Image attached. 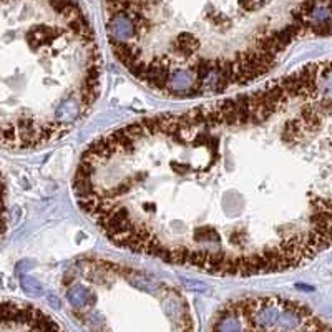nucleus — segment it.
Wrapping results in <instances>:
<instances>
[{"label":"nucleus","mask_w":332,"mask_h":332,"mask_svg":"<svg viewBox=\"0 0 332 332\" xmlns=\"http://www.w3.org/2000/svg\"><path fill=\"white\" fill-rule=\"evenodd\" d=\"M73 191L140 254L219 276L304 264L332 246V60L110 131Z\"/></svg>","instance_id":"f257e3e1"},{"label":"nucleus","mask_w":332,"mask_h":332,"mask_svg":"<svg viewBox=\"0 0 332 332\" xmlns=\"http://www.w3.org/2000/svg\"><path fill=\"white\" fill-rule=\"evenodd\" d=\"M143 78L176 98L259 80L297 40L332 32V0H125Z\"/></svg>","instance_id":"f03ea898"},{"label":"nucleus","mask_w":332,"mask_h":332,"mask_svg":"<svg viewBox=\"0 0 332 332\" xmlns=\"http://www.w3.org/2000/svg\"><path fill=\"white\" fill-rule=\"evenodd\" d=\"M100 53L75 0H2L3 148L33 150L83 120L100 90Z\"/></svg>","instance_id":"7ed1b4c3"}]
</instances>
